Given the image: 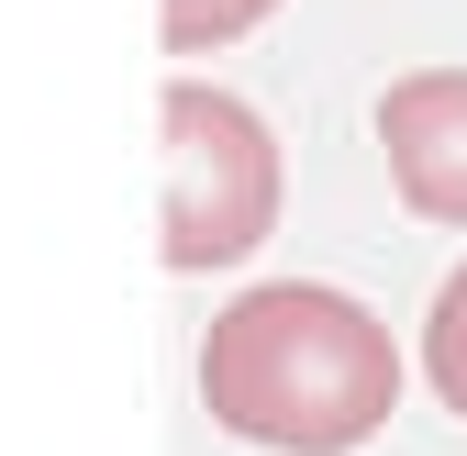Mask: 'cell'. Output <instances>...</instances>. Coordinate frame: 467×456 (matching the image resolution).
I'll list each match as a JSON object with an SVG mask.
<instances>
[{"label": "cell", "instance_id": "1", "mask_svg": "<svg viewBox=\"0 0 467 456\" xmlns=\"http://www.w3.org/2000/svg\"><path fill=\"white\" fill-rule=\"evenodd\" d=\"M201 401L212 423L289 445V456H345L368 445L400 401V346L368 301L323 278H267L201 334Z\"/></svg>", "mask_w": 467, "mask_h": 456}, {"label": "cell", "instance_id": "2", "mask_svg": "<svg viewBox=\"0 0 467 456\" xmlns=\"http://www.w3.org/2000/svg\"><path fill=\"white\" fill-rule=\"evenodd\" d=\"M156 123H167V234H156V256L179 278H201V267H234L245 245H267L278 234V134L256 123V100L179 78Z\"/></svg>", "mask_w": 467, "mask_h": 456}, {"label": "cell", "instance_id": "3", "mask_svg": "<svg viewBox=\"0 0 467 456\" xmlns=\"http://www.w3.org/2000/svg\"><path fill=\"white\" fill-rule=\"evenodd\" d=\"M379 156L389 190L423 223H467V67H412L379 89Z\"/></svg>", "mask_w": 467, "mask_h": 456}, {"label": "cell", "instance_id": "4", "mask_svg": "<svg viewBox=\"0 0 467 456\" xmlns=\"http://www.w3.org/2000/svg\"><path fill=\"white\" fill-rule=\"evenodd\" d=\"M423 378H434V401L445 412H467V267L434 290V312H423Z\"/></svg>", "mask_w": 467, "mask_h": 456}, {"label": "cell", "instance_id": "5", "mask_svg": "<svg viewBox=\"0 0 467 456\" xmlns=\"http://www.w3.org/2000/svg\"><path fill=\"white\" fill-rule=\"evenodd\" d=\"M278 0H156V45H179V56H201V45H234L245 23H267Z\"/></svg>", "mask_w": 467, "mask_h": 456}]
</instances>
